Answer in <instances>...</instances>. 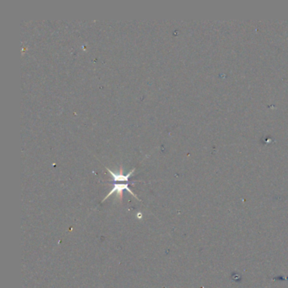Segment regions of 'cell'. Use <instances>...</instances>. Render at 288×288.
I'll use <instances>...</instances> for the list:
<instances>
[{"instance_id":"6da1fadb","label":"cell","mask_w":288,"mask_h":288,"mask_svg":"<svg viewBox=\"0 0 288 288\" xmlns=\"http://www.w3.org/2000/svg\"><path fill=\"white\" fill-rule=\"evenodd\" d=\"M124 190L128 191V192L131 195H133V197L135 198L136 200L140 201L138 196H137L135 194H133V191L128 187V180H124V181H113L112 190H111V191L107 194V196L102 200V202H104L105 200H107V198L110 197V196L113 195V194H117V197L118 198L119 201L122 202V200H123V191H124Z\"/></svg>"}]
</instances>
